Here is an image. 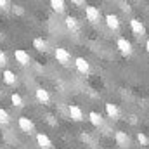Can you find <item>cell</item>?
<instances>
[{"mask_svg":"<svg viewBox=\"0 0 149 149\" xmlns=\"http://www.w3.org/2000/svg\"><path fill=\"white\" fill-rule=\"evenodd\" d=\"M7 5H9L7 0H0V9H7Z\"/></svg>","mask_w":149,"mask_h":149,"instance_id":"cb8c5ba5","label":"cell"},{"mask_svg":"<svg viewBox=\"0 0 149 149\" xmlns=\"http://www.w3.org/2000/svg\"><path fill=\"white\" fill-rule=\"evenodd\" d=\"M54 56H56L57 63H61L63 66L70 64V61H71V54H70L66 49H63V47H57V49L54 50Z\"/></svg>","mask_w":149,"mask_h":149,"instance_id":"6da1fadb","label":"cell"},{"mask_svg":"<svg viewBox=\"0 0 149 149\" xmlns=\"http://www.w3.org/2000/svg\"><path fill=\"white\" fill-rule=\"evenodd\" d=\"M14 12H16V14H23V9H21L19 5H16V7H14Z\"/></svg>","mask_w":149,"mask_h":149,"instance_id":"d4e9b609","label":"cell"},{"mask_svg":"<svg viewBox=\"0 0 149 149\" xmlns=\"http://www.w3.org/2000/svg\"><path fill=\"white\" fill-rule=\"evenodd\" d=\"M10 101H12V106H16V108H23V106H24V102H23V97H21L17 92H14V94L10 95Z\"/></svg>","mask_w":149,"mask_h":149,"instance_id":"d6986e66","label":"cell"},{"mask_svg":"<svg viewBox=\"0 0 149 149\" xmlns=\"http://www.w3.org/2000/svg\"><path fill=\"white\" fill-rule=\"evenodd\" d=\"M130 28H132V31L135 33V35H144L146 33V28H144V24H142V21H139V19H130Z\"/></svg>","mask_w":149,"mask_h":149,"instance_id":"30bf717a","label":"cell"},{"mask_svg":"<svg viewBox=\"0 0 149 149\" xmlns=\"http://www.w3.org/2000/svg\"><path fill=\"white\" fill-rule=\"evenodd\" d=\"M7 64V54L0 49V66H5Z\"/></svg>","mask_w":149,"mask_h":149,"instance_id":"7402d4cb","label":"cell"},{"mask_svg":"<svg viewBox=\"0 0 149 149\" xmlns=\"http://www.w3.org/2000/svg\"><path fill=\"white\" fill-rule=\"evenodd\" d=\"M17 125H19V128H21L24 134H31V132L35 130V125H33V121H31L30 118H26V116H19V120H17Z\"/></svg>","mask_w":149,"mask_h":149,"instance_id":"3957f363","label":"cell"},{"mask_svg":"<svg viewBox=\"0 0 149 149\" xmlns=\"http://www.w3.org/2000/svg\"><path fill=\"white\" fill-rule=\"evenodd\" d=\"M64 5H66V3H64L63 0H50V7H52L56 12H64V9H66Z\"/></svg>","mask_w":149,"mask_h":149,"instance_id":"ac0fdd59","label":"cell"},{"mask_svg":"<svg viewBox=\"0 0 149 149\" xmlns=\"http://www.w3.org/2000/svg\"><path fill=\"white\" fill-rule=\"evenodd\" d=\"M10 123V116L3 108H0V125H9Z\"/></svg>","mask_w":149,"mask_h":149,"instance_id":"ffe728a7","label":"cell"},{"mask_svg":"<svg viewBox=\"0 0 149 149\" xmlns=\"http://www.w3.org/2000/svg\"><path fill=\"white\" fill-rule=\"evenodd\" d=\"M116 47L120 49V52L123 54V56H130L132 52H134V49H132V43L127 40V38H118V42H116Z\"/></svg>","mask_w":149,"mask_h":149,"instance_id":"277c9868","label":"cell"},{"mask_svg":"<svg viewBox=\"0 0 149 149\" xmlns=\"http://www.w3.org/2000/svg\"><path fill=\"white\" fill-rule=\"evenodd\" d=\"M33 47L37 49L38 52H45V50H47V42H45L43 38L37 37L35 40H33Z\"/></svg>","mask_w":149,"mask_h":149,"instance_id":"e0dca14e","label":"cell"},{"mask_svg":"<svg viewBox=\"0 0 149 149\" xmlns=\"http://www.w3.org/2000/svg\"><path fill=\"white\" fill-rule=\"evenodd\" d=\"M146 50H148V52H149V40H148V42H146Z\"/></svg>","mask_w":149,"mask_h":149,"instance_id":"4316f807","label":"cell"},{"mask_svg":"<svg viewBox=\"0 0 149 149\" xmlns=\"http://www.w3.org/2000/svg\"><path fill=\"white\" fill-rule=\"evenodd\" d=\"M68 111H70V116L73 118L74 121H81V120H83V113H81V109H80L76 104H70Z\"/></svg>","mask_w":149,"mask_h":149,"instance_id":"7c38bea8","label":"cell"},{"mask_svg":"<svg viewBox=\"0 0 149 149\" xmlns=\"http://www.w3.org/2000/svg\"><path fill=\"white\" fill-rule=\"evenodd\" d=\"M14 59H16L21 66L30 64V54H28L26 50H23V49H16V50H14Z\"/></svg>","mask_w":149,"mask_h":149,"instance_id":"5b68a950","label":"cell"},{"mask_svg":"<svg viewBox=\"0 0 149 149\" xmlns=\"http://www.w3.org/2000/svg\"><path fill=\"white\" fill-rule=\"evenodd\" d=\"M85 17H87V21H90V23H97V21L101 19V12H99L97 7L87 5V7H85Z\"/></svg>","mask_w":149,"mask_h":149,"instance_id":"7a4b0ae2","label":"cell"},{"mask_svg":"<svg viewBox=\"0 0 149 149\" xmlns=\"http://www.w3.org/2000/svg\"><path fill=\"white\" fill-rule=\"evenodd\" d=\"M35 97H37L38 102H42V104H49L50 102V95H49V92L43 87H38L35 90Z\"/></svg>","mask_w":149,"mask_h":149,"instance_id":"ba28073f","label":"cell"},{"mask_svg":"<svg viewBox=\"0 0 149 149\" xmlns=\"http://www.w3.org/2000/svg\"><path fill=\"white\" fill-rule=\"evenodd\" d=\"M121 9H123L125 12H130V5H128V3H123V7H121Z\"/></svg>","mask_w":149,"mask_h":149,"instance_id":"484cf974","label":"cell"},{"mask_svg":"<svg viewBox=\"0 0 149 149\" xmlns=\"http://www.w3.org/2000/svg\"><path fill=\"white\" fill-rule=\"evenodd\" d=\"M114 141L120 148H128L130 146V139L127 135V132H116L114 134Z\"/></svg>","mask_w":149,"mask_h":149,"instance_id":"52a82bcc","label":"cell"},{"mask_svg":"<svg viewBox=\"0 0 149 149\" xmlns=\"http://www.w3.org/2000/svg\"><path fill=\"white\" fill-rule=\"evenodd\" d=\"M74 66H76V70H78L81 74L90 73V64H88V61L83 59V57H76V59H74Z\"/></svg>","mask_w":149,"mask_h":149,"instance_id":"8992f818","label":"cell"},{"mask_svg":"<svg viewBox=\"0 0 149 149\" xmlns=\"http://www.w3.org/2000/svg\"><path fill=\"white\" fill-rule=\"evenodd\" d=\"M137 141H139V144H141V146H148V142H149L148 135H146L144 132H139V134H137Z\"/></svg>","mask_w":149,"mask_h":149,"instance_id":"44dd1931","label":"cell"},{"mask_svg":"<svg viewBox=\"0 0 149 149\" xmlns=\"http://www.w3.org/2000/svg\"><path fill=\"white\" fill-rule=\"evenodd\" d=\"M88 120H90V123H92L94 127H102V123H104L102 116H101L99 113H95V111H90V113H88Z\"/></svg>","mask_w":149,"mask_h":149,"instance_id":"5bb4252c","label":"cell"},{"mask_svg":"<svg viewBox=\"0 0 149 149\" xmlns=\"http://www.w3.org/2000/svg\"><path fill=\"white\" fill-rule=\"evenodd\" d=\"M2 78H3V81L7 85H16V81H17V76L14 74V71H10V70H5L2 73Z\"/></svg>","mask_w":149,"mask_h":149,"instance_id":"4fadbf2b","label":"cell"},{"mask_svg":"<svg viewBox=\"0 0 149 149\" xmlns=\"http://www.w3.org/2000/svg\"><path fill=\"white\" fill-rule=\"evenodd\" d=\"M64 24H66V28L71 30V31H76V30H78V19H76L74 16H66Z\"/></svg>","mask_w":149,"mask_h":149,"instance_id":"9a60e30c","label":"cell"},{"mask_svg":"<svg viewBox=\"0 0 149 149\" xmlns=\"http://www.w3.org/2000/svg\"><path fill=\"white\" fill-rule=\"evenodd\" d=\"M106 113H108L109 118H118V116H120V109H118V106H116V104H111V102L106 104Z\"/></svg>","mask_w":149,"mask_h":149,"instance_id":"2e32d148","label":"cell"},{"mask_svg":"<svg viewBox=\"0 0 149 149\" xmlns=\"http://www.w3.org/2000/svg\"><path fill=\"white\" fill-rule=\"evenodd\" d=\"M80 139H81L83 142H90V135H88V134H85V132H81V134H80Z\"/></svg>","mask_w":149,"mask_h":149,"instance_id":"603a6c76","label":"cell"},{"mask_svg":"<svg viewBox=\"0 0 149 149\" xmlns=\"http://www.w3.org/2000/svg\"><path fill=\"white\" fill-rule=\"evenodd\" d=\"M104 19H106V24H108V28H109V30L114 31V30H118V28H120V17H118L116 14H106V17H104Z\"/></svg>","mask_w":149,"mask_h":149,"instance_id":"9c48e42d","label":"cell"},{"mask_svg":"<svg viewBox=\"0 0 149 149\" xmlns=\"http://www.w3.org/2000/svg\"><path fill=\"white\" fill-rule=\"evenodd\" d=\"M2 37H3V35H2V31H0V40H2Z\"/></svg>","mask_w":149,"mask_h":149,"instance_id":"83f0119b","label":"cell"},{"mask_svg":"<svg viewBox=\"0 0 149 149\" xmlns=\"http://www.w3.org/2000/svg\"><path fill=\"white\" fill-rule=\"evenodd\" d=\"M37 144L40 146L42 149H50L52 148V142H50V139L45 135V134H37Z\"/></svg>","mask_w":149,"mask_h":149,"instance_id":"8fae6325","label":"cell"}]
</instances>
